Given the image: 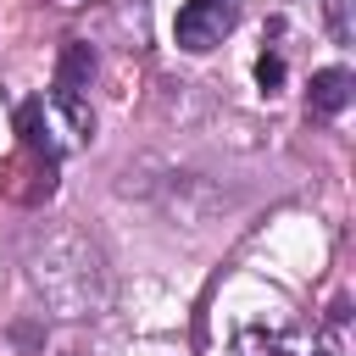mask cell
Returning <instances> with one entry per match:
<instances>
[{"label":"cell","mask_w":356,"mask_h":356,"mask_svg":"<svg viewBox=\"0 0 356 356\" xmlns=\"http://www.w3.org/2000/svg\"><path fill=\"white\" fill-rule=\"evenodd\" d=\"M350 95H356V78H350L345 67H323V72H312L306 111H312L317 122H328V117H339V111L350 106Z\"/></svg>","instance_id":"cell-5"},{"label":"cell","mask_w":356,"mask_h":356,"mask_svg":"<svg viewBox=\"0 0 356 356\" xmlns=\"http://www.w3.org/2000/svg\"><path fill=\"white\" fill-rule=\"evenodd\" d=\"M328 28L339 44H350V22H345V0H328Z\"/></svg>","instance_id":"cell-9"},{"label":"cell","mask_w":356,"mask_h":356,"mask_svg":"<svg viewBox=\"0 0 356 356\" xmlns=\"http://www.w3.org/2000/svg\"><path fill=\"white\" fill-rule=\"evenodd\" d=\"M17 139H22V150H44V156H56V139H50V106H44V95H33V100H22V106H17Z\"/></svg>","instance_id":"cell-7"},{"label":"cell","mask_w":356,"mask_h":356,"mask_svg":"<svg viewBox=\"0 0 356 356\" xmlns=\"http://www.w3.org/2000/svg\"><path fill=\"white\" fill-rule=\"evenodd\" d=\"M234 356H334V339L300 323H245L234 334Z\"/></svg>","instance_id":"cell-3"},{"label":"cell","mask_w":356,"mask_h":356,"mask_svg":"<svg viewBox=\"0 0 356 356\" xmlns=\"http://www.w3.org/2000/svg\"><path fill=\"white\" fill-rule=\"evenodd\" d=\"M117 189H122V195H139V200H156L167 217H178V222H189V228L211 222V217L228 206V195H222L211 178H200V172H189V167H172V161H161V156L128 161V167L117 172Z\"/></svg>","instance_id":"cell-2"},{"label":"cell","mask_w":356,"mask_h":356,"mask_svg":"<svg viewBox=\"0 0 356 356\" xmlns=\"http://www.w3.org/2000/svg\"><path fill=\"white\" fill-rule=\"evenodd\" d=\"M234 28V0H184L178 6V44L184 50H211Z\"/></svg>","instance_id":"cell-4"},{"label":"cell","mask_w":356,"mask_h":356,"mask_svg":"<svg viewBox=\"0 0 356 356\" xmlns=\"http://www.w3.org/2000/svg\"><path fill=\"white\" fill-rule=\"evenodd\" d=\"M345 317H350V300H334V306H328V323H334V328H339V323H345Z\"/></svg>","instance_id":"cell-10"},{"label":"cell","mask_w":356,"mask_h":356,"mask_svg":"<svg viewBox=\"0 0 356 356\" xmlns=\"http://www.w3.org/2000/svg\"><path fill=\"white\" fill-rule=\"evenodd\" d=\"M22 273L33 284V295L44 300L50 317L83 323V317H106L117 278L111 261L100 250V239L78 222H39L22 239Z\"/></svg>","instance_id":"cell-1"},{"label":"cell","mask_w":356,"mask_h":356,"mask_svg":"<svg viewBox=\"0 0 356 356\" xmlns=\"http://www.w3.org/2000/svg\"><path fill=\"white\" fill-rule=\"evenodd\" d=\"M89 78H95V50L83 39H72L61 50V61H56V95H83Z\"/></svg>","instance_id":"cell-6"},{"label":"cell","mask_w":356,"mask_h":356,"mask_svg":"<svg viewBox=\"0 0 356 356\" xmlns=\"http://www.w3.org/2000/svg\"><path fill=\"white\" fill-rule=\"evenodd\" d=\"M256 83H261L267 95L284 89V56H278V50H261V56H256Z\"/></svg>","instance_id":"cell-8"}]
</instances>
